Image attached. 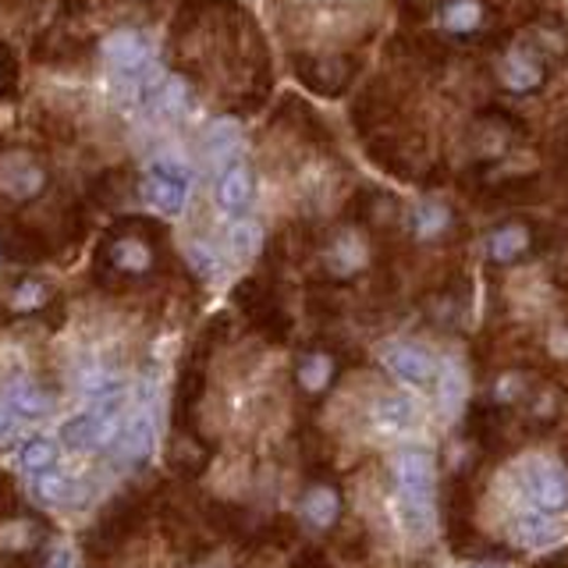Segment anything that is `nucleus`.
Wrapping results in <instances>:
<instances>
[{
  "label": "nucleus",
  "instance_id": "obj_27",
  "mask_svg": "<svg viewBox=\"0 0 568 568\" xmlns=\"http://www.w3.org/2000/svg\"><path fill=\"white\" fill-rule=\"evenodd\" d=\"M462 394H465L462 374H459V369H445V409H459Z\"/></svg>",
  "mask_w": 568,
  "mask_h": 568
},
{
  "label": "nucleus",
  "instance_id": "obj_22",
  "mask_svg": "<svg viewBox=\"0 0 568 568\" xmlns=\"http://www.w3.org/2000/svg\"><path fill=\"white\" fill-rule=\"evenodd\" d=\"M480 25V8L473 0H454V4L445 8V28L451 33H473Z\"/></svg>",
  "mask_w": 568,
  "mask_h": 568
},
{
  "label": "nucleus",
  "instance_id": "obj_16",
  "mask_svg": "<svg viewBox=\"0 0 568 568\" xmlns=\"http://www.w3.org/2000/svg\"><path fill=\"white\" fill-rule=\"evenodd\" d=\"M4 402L11 405V412L19 419H39V416H47V412L54 409V398L47 391L33 388V383H14Z\"/></svg>",
  "mask_w": 568,
  "mask_h": 568
},
{
  "label": "nucleus",
  "instance_id": "obj_6",
  "mask_svg": "<svg viewBox=\"0 0 568 568\" xmlns=\"http://www.w3.org/2000/svg\"><path fill=\"white\" fill-rule=\"evenodd\" d=\"M189 181H192L189 167H181L175 161H156L146 181H142V196H146V203L156 213L175 217V213L185 210V199H189Z\"/></svg>",
  "mask_w": 568,
  "mask_h": 568
},
{
  "label": "nucleus",
  "instance_id": "obj_24",
  "mask_svg": "<svg viewBox=\"0 0 568 568\" xmlns=\"http://www.w3.org/2000/svg\"><path fill=\"white\" fill-rule=\"evenodd\" d=\"M448 224V210L445 206H437V203H426V206H419V213H416V235L419 238H434L440 227Z\"/></svg>",
  "mask_w": 568,
  "mask_h": 568
},
{
  "label": "nucleus",
  "instance_id": "obj_26",
  "mask_svg": "<svg viewBox=\"0 0 568 568\" xmlns=\"http://www.w3.org/2000/svg\"><path fill=\"white\" fill-rule=\"evenodd\" d=\"M288 568H334V561L327 558V554L320 551V547H303L292 558V565Z\"/></svg>",
  "mask_w": 568,
  "mask_h": 568
},
{
  "label": "nucleus",
  "instance_id": "obj_2",
  "mask_svg": "<svg viewBox=\"0 0 568 568\" xmlns=\"http://www.w3.org/2000/svg\"><path fill=\"white\" fill-rule=\"evenodd\" d=\"M345 511H348V497L341 480L331 469H312L295 501L298 530L309 536H334L341 530V522H345Z\"/></svg>",
  "mask_w": 568,
  "mask_h": 568
},
{
  "label": "nucleus",
  "instance_id": "obj_20",
  "mask_svg": "<svg viewBox=\"0 0 568 568\" xmlns=\"http://www.w3.org/2000/svg\"><path fill=\"white\" fill-rule=\"evenodd\" d=\"M525 246H530V235H525V227L508 224V227H501V232H497V235L490 238L487 252H490V260L508 263V260H516V256H519Z\"/></svg>",
  "mask_w": 568,
  "mask_h": 568
},
{
  "label": "nucleus",
  "instance_id": "obj_15",
  "mask_svg": "<svg viewBox=\"0 0 568 568\" xmlns=\"http://www.w3.org/2000/svg\"><path fill=\"white\" fill-rule=\"evenodd\" d=\"M110 267L118 270V274H128V277H142L146 270L153 267V252L146 241L139 238H121L110 246Z\"/></svg>",
  "mask_w": 568,
  "mask_h": 568
},
{
  "label": "nucleus",
  "instance_id": "obj_5",
  "mask_svg": "<svg viewBox=\"0 0 568 568\" xmlns=\"http://www.w3.org/2000/svg\"><path fill=\"white\" fill-rule=\"evenodd\" d=\"M146 522V505L142 501H132V497H125V501L110 505L104 516L96 519V525L90 530V540H85V547L99 558H107L121 544H128V536L139 533V525Z\"/></svg>",
  "mask_w": 568,
  "mask_h": 568
},
{
  "label": "nucleus",
  "instance_id": "obj_17",
  "mask_svg": "<svg viewBox=\"0 0 568 568\" xmlns=\"http://www.w3.org/2000/svg\"><path fill=\"white\" fill-rule=\"evenodd\" d=\"M0 181H4V192H11V196H33V192H39L43 175L36 164L14 156V161H8L4 170H0Z\"/></svg>",
  "mask_w": 568,
  "mask_h": 568
},
{
  "label": "nucleus",
  "instance_id": "obj_3",
  "mask_svg": "<svg viewBox=\"0 0 568 568\" xmlns=\"http://www.w3.org/2000/svg\"><path fill=\"white\" fill-rule=\"evenodd\" d=\"M50 547V522L39 516L36 508H0V558L25 565V561H39L43 551Z\"/></svg>",
  "mask_w": 568,
  "mask_h": 568
},
{
  "label": "nucleus",
  "instance_id": "obj_12",
  "mask_svg": "<svg viewBox=\"0 0 568 568\" xmlns=\"http://www.w3.org/2000/svg\"><path fill=\"white\" fill-rule=\"evenodd\" d=\"M33 497L47 508H64V505L82 501V487H79V480H71L64 473H57V469H50V473L33 476Z\"/></svg>",
  "mask_w": 568,
  "mask_h": 568
},
{
  "label": "nucleus",
  "instance_id": "obj_11",
  "mask_svg": "<svg viewBox=\"0 0 568 568\" xmlns=\"http://www.w3.org/2000/svg\"><path fill=\"white\" fill-rule=\"evenodd\" d=\"M252 203V175L246 164H227L217 181V206L224 213L238 217L241 210Z\"/></svg>",
  "mask_w": 568,
  "mask_h": 568
},
{
  "label": "nucleus",
  "instance_id": "obj_19",
  "mask_svg": "<svg viewBox=\"0 0 568 568\" xmlns=\"http://www.w3.org/2000/svg\"><path fill=\"white\" fill-rule=\"evenodd\" d=\"M19 465L25 469L28 476L50 473V469H57V445H54L50 437H33V440H25L22 451H19Z\"/></svg>",
  "mask_w": 568,
  "mask_h": 568
},
{
  "label": "nucleus",
  "instance_id": "obj_7",
  "mask_svg": "<svg viewBox=\"0 0 568 568\" xmlns=\"http://www.w3.org/2000/svg\"><path fill=\"white\" fill-rule=\"evenodd\" d=\"M522 490L533 501V508L547 511V516H558V511L568 508V476L554 465H544V462L525 465Z\"/></svg>",
  "mask_w": 568,
  "mask_h": 568
},
{
  "label": "nucleus",
  "instance_id": "obj_25",
  "mask_svg": "<svg viewBox=\"0 0 568 568\" xmlns=\"http://www.w3.org/2000/svg\"><path fill=\"white\" fill-rule=\"evenodd\" d=\"M43 298H47V288H43L39 281H25V284H19V288H14V309H36V306H43Z\"/></svg>",
  "mask_w": 568,
  "mask_h": 568
},
{
  "label": "nucleus",
  "instance_id": "obj_9",
  "mask_svg": "<svg viewBox=\"0 0 568 568\" xmlns=\"http://www.w3.org/2000/svg\"><path fill=\"white\" fill-rule=\"evenodd\" d=\"M153 451V419L146 412H135L121 430H114V462L118 465H142Z\"/></svg>",
  "mask_w": 568,
  "mask_h": 568
},
{
  "label": "nucleus",
  "instance_id": "obj_31",
  "mask_svg": "<svg viewBox=\"0 0 568 568\" xmlns=\"http://www.w3.org/2000/svg\"><path fill=\"white\" fill-rule=\"evenodd\" d=\"M469 568H497V561H469Z\"/></svg>",
  "mask_w": 568,
  "mask_h": 568
},
{
  "label": "nucleus",
  "instance_id": "obj_14",
  "mask_svg": "<svg viewBox=\"0 0 568 568\" xmlns=\"http://www.w3.org/2000/svg\"><path fill=\"white\" fill-rule=\"evenodd\" d=\"M104 54L118 71H139L142 64H146V39L132 33V28H121V33H114L107 39Z\"/></svg>",
  "mask_w": 568,
  "mask_h": 568
},
{
  "label": "nucleus",
  "instance_id": "obj_1",
  "mask_svg": "<svg viewBox=\"0 0 568 568\" xmlns=\"http://www.w3.org/2000/svg\"><path fill=\"white\" fill-rule=\"evenodd\" d=\"M394 490H398V516L412 540L434 536L437 508H440V473L434 454L426 448H402L394 459Z\"/></svg>",
  "mask_w": 568,
  "mask_h": 568
},
{
  "label": "nucleus",
  "instance_id": "obj_23",
  "mask_svg": "<svg viewBox=\"0 0 568 568\" xmlns=\"http://www.w3.org/2000/svg\"><path fill=\"white\" fill-rule=\"evenodd\" d=\"M227 246H232V252L235 256H241V260H246V256H252L256 252V246H260V227L256 224H235L232 232H227Z\"/></svg>",
  "mask_w": 568,
  "mask_h": 568
},
{
  "label": "nucleus",
  "instance_id": "obj_21",
  "mask_svg": "<svg viewBox=\"0 0 568 568\" xmlns=\"http://www.w3.org/2000/svg\"><path fill=\"white\" fill-rule=\"evenodd\" d=\"M238 125L235 121H217L206 132V153L213 156V161L217 164H224L227 156H235V150H238Z\"/></svg>",
  "mask_w": 568,
  "mask_h": 568
},
{
  "label": "nucleus",
  "instance_id": "obj_18",
  "mask_svg": "<svg viewBox=\"0 0 568 568\" xmlns=\"http://www.w3.org/2000/svg\"><path fill=\"white\" fill-rule=\"evenodd\" d=\"M374 416L380 426H388V430H409L412 423H416V405H412V398L405 394H383Z\"/></svg>",
  "mask_w": 568,
  "mask_h": 568
},
{
  "label": "nucleus",
  "instance_id": "obj_32",
  "mask_svg": "<svg viewBox=\"0 0 568 568\" xmlns=\"http://www.w3.org/2000/svg\"><path fill=\"white\" fill-rule=\"evenodd\" d=\"M19 568H22V565H19Z\"/></svg>",
  "mask_w": 568,
  "mask_h": 568
},
{
  "label": "nucleus",
  "instance_id": "obj_29",
  "mask_svg": "<svg viewBox=\"0 0 568 568\" xmlns=\"http://www.w3.org/2000/svg\"><path fill=\"white\" fill-rule=\"evenodd\" d=\"M189 260L196 263V270H199V274H203V277H213V274H217V260H213L210 252H203V246H192V249H189Z\"/></svg>",
  "mask_w": 568,
  "mask_h": 568
},
{
  "label": "nucleus",
  "instance_id": "obj_8",
  "mask_svg": "<svg viewBox=\"0 0 568 568\" xmlns=\"http://www.w3.org/2000/svg\"><path fill=\"white\" fill-rule=\"evenodd\" d=\"M383 366L391 369L398 380L412 383V388H430L437 380V363L426 348L416 345H391L383 352Z\"/></svg>",
  "mask_w": 568,
  "mask_h": 568
},
{
  "label": "nucleus",
  "instance_id": "obj_4",
  "mask_svg": "<svg viewBox=\"0 0 568 568\" xmlns=\"http://www.w3.org/2000/svg\"><path fill=\"white\" fill-rule=\"evenodd\" d=\"M121 391L114 394H99L93 398V405L85 412H75L71 419H64L61 426V445L68 451H90L96 445H104V440L114 437V430H118V412H121Z\"/></svg>",
  "mask_w": 568,
  "mask_h": 568
},
{
  "label": "nucleus",
  "instance_id": "obj_28",
  "mask_svg": "<svg viewBox=\"0 0 568 568\" xmlns=\"http://www.w3.org/2000/svg\"><path fill=\"white\" fill-rule=\"evenodd\" d=\"M36 568H75V561H71V554L64 547H47Z\"/></svg>",
  "mask_w": 568,
  "mask_h": 568
},
{
  "label": "nucleus",
  "instance_id": "obj_10",
  "mask_svg": "<svg viewBox=\"0 0 568 568\" xmlns=\"http://www.w3.org/2000/svg\"><path fill=\"white\" fill-rule=\"evenodd\" d=\"M338 380V359L331 352L323 348H312L306 355H298L295 363V388L303 391L306 398H320L334 388Z\"/></svg>",
  "mask_w": 568,
  "mask_h": 568
},
{
  "label": "nucleus",
  "instance_id": "obj_13",
  "mask_svg": "<svg viewBox=\"0 0 568 568\" xmlns=\"http://www.w3.org/2000/svg\"><path fill=\"white\" fill-rule=\"evenodd\" d=\"M558 522L547 511H525L516 522H511V540L516 547H544L551 540H558Z\"/></svg>",
  "mask_w": 568,
  "mask_h": 568
},
{
  "label": "nucleus",
  "instance_id": "obj_30",
  "mask_svg": "<svg viewBox=\"0 0 568 568\" xmlns=\"http://www.w3.org/2000/svg\"><path fill=\"white\" fill-rule=\"evenodd\" d=\"M14 423H19V416H14L8 402H0V440H4L14 430Z\"/></svg>",
  "mask_w": 568,
  "mask_h": 568
}]
</instances>
